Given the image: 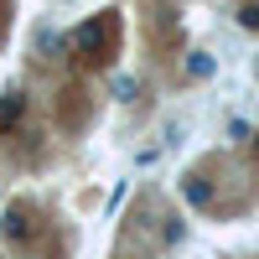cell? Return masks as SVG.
<instances>
[{"label": "cell", "instance_id": "obj_6", "mask_svg": "<svg viewBox=\"0 0 259 259\" xmlns=\"http://www.w3.org/2000/svg\"><path fill=\"white\" fill-rule=\"evenodd\" d=\"M254 145H259V140H254Z\"/></svg>", "mask_w": 259, "mask_h": 259}, {"label": "cell", "instance_id": "obj_3", "mask_svg": "<svg viewBox=\"0 0 259 259\" xmlns=\"http://www.w3.org/2000/svg\"><path fill=\"white\" fill-rule=\"evenodd\" d=\"M21 109H26L21 94H6V104H0V124H6V119H21Z\"/></svg>", "mask_w": 259, "mask_h": 259}, {"label": "cell", "instance_id": "obj_2", "mask_svg": "<svg viewBox=\"0 0 259 259\" xmlns=\"http://www.w3.org/2000/svg\"><path fill=\"white\" fill-rule=\"evenodd\" d=\"M187 197L197 202V207H207V202H212V192H207V182H202V177H187Z\"/></svg>", "mask_w": 259, "mask_h": 259}, {"label": "cell", "instance_id": "obj_5", "mask_svg": "<svg viewBox=\"0 0 259 259\" xmlns=\"http://www.w3.org/2000/svg\"><path fill=\"white\" fill-rule=\"evenodd\" d=\"M187 68H192V78H207V73H212V57H207V52H192Z\"/></svg>", "mask_w": 259, "mask_h": 259}, {"label": "cell", "instance_id": "obj_1", "mask_svg": "<svg viewBox=\"0 0 259 259\" xmlns=\"http://www.w3.org/2000/svg\"><path fill=\"white\" fill-rule=\"evenodd\" d=\"M0 233H6L11 244H26V239H31V212H26V207H6V218H0Z\"/></svg>", "mask_w": 259, "mask_h": 259}, {"label": "cell", "instance_id": "obj_4", "mask_svg": "<svg viewBox=\"0 0 259 259\" xmlns=\"http://www.w3.org/2000/svg\"><path fill=\"white\" fill-rule=\"evenodd\" d=\"M239 26H244V31H259V6H254V0L239 6Z\"/></svg>", "mask_w": 259, "mask_h": 259}]
</instances>
